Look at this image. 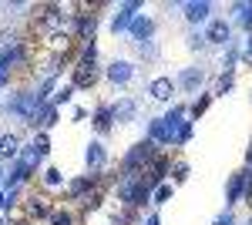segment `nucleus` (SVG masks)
I'll use <instances>...</instances> for the list:
<instances>
[{
    "instance_id": "39448f33",
    "label": "nucleus",
    "mask_w": 252,
    "mask_h": 225,
    "mask_svg": "<svg viewBox=\"0 0 252 225\" xmlns=\"http://www.w3.org/2000/svg\"><path fill=\"white\" fill-rule=\"evenodd\" d=\"M128 34H131L135 44H148V40L155 37V20L148 17V14H138V17L131 20V27H128Z\"/></svg>"
},
{
    "instance_id": "c756f323",
    "label": "nucleus",
    "mask_w": 252,
    "mask_h": 225,
    "mask_svg": "<svg viewBox=\"0 0 252 225\" xmlns=\"http://www.w3.org/2000/svg\"><path fill=\"white\" fill-rule=\"evenodd\" d=\"M212 225H235V215L229 212V208H225V212H222V215H219V219H215Z\"/></svg>"
},
{
    "instance_id": "6e6552de",
    "label": "nucleus",
    "mask_w": 252,
    "mask_h": 225,
    "mask_svg": "<svg viewBox=\"0 0 252 225\" xmlns=\"http://www.w3.org/2000/svg\"><path fill=\"white\" fill-rule=\"evenodd\" d=\"M202 84H205V71L202 67H185L178 74V81H175V88H182V91H189V94H195Z\"/></svg>"
},
{
    "instance_id": "9d476101",
    "label": "nucleus",
    "mask_w": 252,
    "mask_h": 225,
    "mask_svg": "<svg viewBox=\"0 0 252 225\" xmlns=\"http://www.w3.org/2000/svg\"><path fill=\"white\" fill-rule=\"evenodd\" d=\"M131 77H135V64H131V61H115V64L108 67V81L118 84V88L131 84Z\"/></svg>"
},
{
    "instance_id": "2eb2a0df",
    "label": "nucleus",
    "mask_w": 252,
    "mask_h": 225,
    "mask_svg": "<svg viewBox=\"0 0 252 225\" xmlns=\"http://www.w3.org/2000/svg\"><path fill=\"white\" fill-rule=\"evenodd\" d=\"M91 121H94V128H97L101 134H108L111 128H115V108H111V104H101Z\"/></svg>"
},
{
    "instance_id": "c9c22d12",
    "label": "nucleus",
    "mask_w": 252,
    "mask_h": 225,
    "mask_svg": "<svg viewBox=\"0 0 252 225\" xmlns=\"http://www.w3.org/2000/svg\"><path fill=\"white\" fill-rule=\"evenodd\" d=\"M249 225H252V219H249Z\"/></svg>"
},
{
    "instance_id": "412c9836",
    "label": "nucleus",
    "mask_w": 252,
    "mask_h": 225,
    "mask_svg": "<svg viewBox=\"0 0 252 225\" xmlns=\"http://www.w3.org/2000/svg\"><path fill=\"white\" fill-rule=\"evenodd\" d=\"M235 14H239V24L252 34V3H235Z\"/></svg>"
},
{
    "instance_id": "f257e3e1",
    "label": "nucleus",
    "mask_w": 252,
    "mask_h": 225,
    "mask_svg": "<svg viewBox=\"0 0 252 225\" xmlns=\"http://www.w3.org/2000/svg\"><path fill=\"white\" fill-rule=\"evenodd\" d=\"M155 158H158V145L145 138V141L131 145V151H128V155H125V161H121V171H125V175H141V171L148 168Z\"/></svg>"
},
{
    "instance_id": "6ab92c4d",
    "label": "nucleus",
    "mask_w": 252,
    "mask_h": 225,
    "mask_svg": "<svg viewBox=\"0 0 252 225\" xmlns=\"http://www.w3.org/2000/svg\"><path fill=\"white\" fill-rule=\"evenodd\" d=\"M71 97H74V84H64V88H58V91H54V97H51L47 104H54V108H61V104H67Z\"/></svg>"
},
{
    "instance_id": "b1692460",
    "label": "nucleus",
    "mask_w": 252,
    "mask_h": 225,
    "mask_svg": "<svg viewBox=\"0 0 252 225\" xmlns=\"http://www.w3.org/2000/svg\"><path fill=\"white\" fill-rule=\"evenodd\" d=\"M44 185H47V188H61V185H64L61 171L58 168H44Z\"/></svg>"
},
{
    "instance_id": "bb28decb",
    "label": "nucleus",
    "mask_w": 252,
    "mask_h": 225,
    "mask_svg": "<svg viewBox=\"0 0 252 225\" xmlns=\"http://www.w3.org/2000/svg\"><path fill=\"white\" fill-rule=\"evenodd\" d=\"M232 84H235V77H232V74H222L219 81H215V94H225V91H232Z\"/></svg>"
},
{
    "instance_id": "a878e982",
    "label": "nucleus",
    "mask_w": 252,
    "mask_h": 225,
    "mask_svg": "<svg viewBox=\"0 0 252 225\" xmlns=\"http://www.w3.org/2000/svg\"><path fill=\"white\" fill-rule=\"evenodd\" d=\"M31 145H34V148H37L40 155H47V151H51V138H47V131H37V134H34V141H31Z\"/></svg>"
},
{
    "instance_id": "cd10ccee",
    "label": "nucleus",
    "mask_w": 252,
    "mask_h": 225,
    "mask_svg": "<svg viewBox=\"0 0 252 225\" xmlns=\"http://www.w3.org/2000/svg\"><path fill=\"white\" fill-rule=\"evenodd\" d=\"M205 44H209V40H205L202 31H192V34H189V47H192V51H202Z\"/></svg>"
},
{
    "instance_id": "9b49d317",
    "label": "nucleus",
    "mask_w": 252,
    "mask_h": 225,
    "mask_svg": "<svg viewBox=\"0 0 252 225\" xmlns=\"http://www.w3.org/2000/svg\"><path fill=\"white\" fill-rule=\"evenodd\" d=\"M148 94L155 97V101H172V94H175V81L172 77H165V74H158L148 81Z\"/></svg>"
},
{
    "instance_id": "e433bc0d",
    "label": "nucleus",
    "mask_w": 252,
    "mask_h": 225,
    "mask_svg": "<svg viewBox=\"0 0 252 225\" xmlns=\"http://www.w3.org/2000/svg\"><path fill=\"white\" fill-rule=\"evenodd\" d=\"M249 97H252V94H249Z\"/></svg>"
},
{
    "instance_id": "f03ea898",
    "label": "nucleus",
    "mask_w": 252,
    "mask_h": 225,
    "mask_svg": "<svg viewBox=\"0 0 252 225\" xmlns=\"http://www.w3.org/2000/svg\"><path fill=\"white\" fill-rule=\"evenodd\" d=\"M3 111L20 118V121H27V125H34V118H37V111H40V101L34 97V91H17V94H10V97L3 101Z\"/></svg>"
},
{
    "instance_id": "a211bd4d",
    "label": "nucleus",
    "mask_w": 252,
    "mask_h": 225,
    "mask_svg": "<svg viewBox=\"0 0 252 225\" xmlns=\"http://www.w3.org/2000/svg\"><path fill=\"white\" fill-rule=\"evenodd\" d=\"M172 195H175V185L161 182V185L152 192V205H165V202H172Z\"/></svg>"
},
{
    "instance_id": "72a5a7b5",
    "label": "nucleus",
    "mask_w": 252,
    "mask_h": 225,
    "mask_svg": "<svg viewBox=\"0 0 252 225\" xmlns=\"http://www.w3.org/2000/svg\"><path fill=\"white\" fill-rule=\"evenodd\" d=\"M0 208H3V212H10V205H7V192H0Z\"/></svg>"
},
{
    "instance_id": "2f4dec72",
    "label": "nucleus",
    "mask_w": 252,
    "mask_h": 225,
    "mask_svg": "<svg viewBox=\"0 0 252 225\" xmlns=\"http://www.w3.org/2000/svg\"><path fill=\"white\" fill-rule=\"evenodd\" d=\"M242 57L252 64V34H249V40H246V51H242Z\"/></svg>"
},
{
    "instance_id": "f8f14e48",
    "label": "nucleus",
    "mask_w": 252,
    "mask_h": 225,
    "mask_svg": "<svg viewBox=\"0 0 252 225\" xmlns=\"http://www.w3.org/2000/svg\"><path fill=\"white\" fill-rule=\"evenodd\" d=\"M20 151H24V145L14 131L0 134V161H14V158H20Z\"/></svg>"
},
{
    "instance_id": "4be33fe9",
    "label": "nucleus",
    "mask_w": 252,
    "mask_h": 225,
    "mask_svg": "<svg viewBox=\"0 0 252 225\" xmlns=\"http://www.w3.org/2000/svg\"><path fill=\"white\" fill-rule=\"evenodd\" d=\"M235 61H239V51L229 44V47H225V57H222V74H232V71H235Z\"/></svg>"
},
{
    "instance_id": "0eeeda50",
    "label": "nucleus",
    "mask_w": 252,
    "mask_h": 225,
    "mask_svg": "<svg viewBox=\"0 0 252 225\" xmlns=\"http://www.w3.org/2000/svg\"><path fill=\"white\" fill-rule=\"evenodd\" d=\"M54 215V208L47 205V195H31L27 198V205H24V219L27 222H34V219H51Z\"/></svg>"
},
{
    "instance_id": "423d86ee",
    "label": "nucleus",
    "mask_w": 252,
    "mask_h": 225,
    "mask_svg": "<svg viewBox=\"0 0 252 225\" xmlns=\"http://www.w3.org/2000/svg\"><path fill=\"white\" fill-rule=\"evenodd\" d=\"M182 10H185V20H189L192 27H198V24H205V20L212 17V3H209V0H189Z\"/></svg>"
},
{
    "instance_id": "4468645a",
    "label": "nucleus",
    "mask_w": 252,
    "mask_h": 225,
    "mask_svg": "<svg viewBox=\"0 0 252 225\" xmlns=\"http://www.w3.org/2000/svg\"><path fill=\"white\" fill-rule=\"evenodd\" d=\"M111 108H115V121L128 125V121H135V114H138V101L135 97H121L118 104H111Z\"/></svg>"
},
{
    "instance_id": "7ed1b4c3",
    "label": "nucleus",
    "mask_w": 252,
    "mask_h": 225,
    "mask_svg": "<svg viewBox=\"0 0 252 225\" xmlns=\"http://www.w3.org/2000/svg\"><path fill=\"white\" fill-rule=\"evenodd\" d=\"M205 40L209 44H219V47H229L232 44V24L225 17H212L209 20V31H205Z\"/></svg>"
},
{
    "instance_id": "7c9ffc66",
    "label": "nucleus",
    "mask_w": 252,
    "mask_h": 225,
    "mask_svg": "<svg viewBox=\"0 0 252 225\" xmlns=\"http://www.w3.org/2000/svg\"><path fill=\"white\" fill-rule=\"evenodd\" d=\"M10 74H14V71H7V67L0 64V88H7V84H10Z\"/></svg>"
},
{
    "instance_id": "20e7f679",
    "label": "nucleus",
    "mask_w": 252,
    "mask_h": 225,
    "mask_svg": "<svg viewBox=\"0 0 252 225\" xmlns=\"http://www.w3.org/2000/svg\"><path fill=\"white\" fill-rule=\"evenodd\" d=\"M138 10H141V3H138V0H128V3H118L115 17H111V31H115V34H121V31H128V27H131V20L138 17Z\"/></svg>"
},
{
    "instance_id": "f3484780",
    "label": "nucleus",
    "mask_w": 252,
    "mask_h": 225,
    "mask_svg": "<svg viewBox=\"0 0 252 225\" xmlns=\"http://www.w3.org/2000/svg\"><path fill=\"white\" fill-rule=\"evenodd\" d=\"M54 125H58V108H54V104H40L37 118H34V128L47 131V128H54Z\"/></svg>"
},
{
    "instance_id": "5701e85b",
    "label": "nucleus",
    "mask_w": 252,
    "mask_h": 225,
    "mask_svg": "<svg viewBox=\"0 0 252 225\" xmlns=\"http://www.w3.org/2000/svg\"><path fill=\"white\" fill-rule=\"evenodd\" d=\"M51 225H78V219H74L67 208H58V212L51 215Z\"/></svg>"
},
{
    "instance_id": "c85d7f7f",
    "label": "nucleus",
    "mask_w": 252,
    "mask_h": 225,
    "mask_svg": "<svg viewBox=\"0 0 252 225\" xmlns=\"http://www.w3.org/2000/svg\"><path fill=\"white\" fill-rule=\"evenodd\" d=\"M192 121H185V125H182V131H178V138H175V145H189V141H192Z\"/></svg>"
},
{
    "instance_id": "ddd939ff",
    "label": "nucleus",
    "mask_w": 252,
    "mask_h": 225,
    "mask_svg": "<svg viewBox=\"0 0 252 225\" xmlns=\"http://www.w3.org/2000/svg\"><path fill=\"white\" fill-rule=\"evenodd\" d=\"M94 192V175H84V178H74L71 185H67V195L74 198V202H81V198H88Z\"/></svg>"
},
{
    "instance_id": "aec40b11",
    "label": "nucleus",
    "mask_w": 252,
    "mask_h": 225,
    "mask_svg": "<svg viewBox=\"0 0 252 225\" xmlns=\"http://www.w3.org/2000/svg\"><path fill=\"white\" fill-rule=\"evenodd\" d=\"M189 161H185V158H175L172 161V168H168V175H175V182H185V178H189Z\"/></svg>"
},
{
    "instance_id": "dca6fc26",
    "label": "nucleus",
    "mask_w": 252,
    "mask_h": 225,
    "mask_svg": "<svg viewBox=\"0 0 252 225\" xmlns=\"http://www.w3.org/2000/svg\"><path fill=\"white\" fill-rule=\"evenodd\" d=\"M148 141H155V145H172V134L165 128V118H152V121H148Z\"/></svg>"
},
{
    "instance_id": "f704fd0d",
    "label": "nucleus",
    "mask_w": 252,
    "mask_h": 225,
    "mask_svg": "<svg viewBox=\"0 0 252 225\" xmlns=\"http://www.w3.org/2000/svg\"><path fill=\"white\" fill-rule=\"evenodd\" d=\"M7 185V171H3V165H0V188Z\"/></svg>"
},
{
    "instance_id": "473e14b6",
    "label": "nucleus",
    "mask_w": 252,
    "mask_h": 225,
    "mask_svg": "<svg viewBox=\"0 0 252 225\" xmlns=\"http://www.w3.org/2000/svg\"><path fill=\"white\" fill-rule=\"evenodd\" d=\"M141 225H161V219H158V215H148V219H145Z\"/></svg>"
},
{
    "instance_id": "393cba45",
    "label": "nucleus",
    "mask_w": 252,
    "mask_h": 225,
    "mask_svg": "<svg viewBox=\"0 0 252 225\" xmlns=\"http://www.w3.org/2000/svg\"><path fill=\"white\" fill-rule=\"evenodd\" d=\"M212 97H215V94H205V97H198V101H195L192 108H189V114H192V118H198V114H205V108L212 104Z\"/></svg>"
},
{
    "instance_id": "1a4fd4ad",
    "label": "nucleus",
    "mask_w": 252,
    "mask_h": 225,
    "mask_svg": "<svg viewBox=\"0 0 252 225\" xmlns=\"http://www.w3.org/2000/svg\"><path fill=\"white\" fill-rule=\"evenodd\" d=\"M84 165L91 168V175L104 171V165H108V151H104L101 141H91V145H88V151H84Z\"/></svg>"
}]
</instances>
